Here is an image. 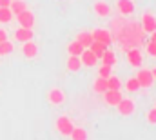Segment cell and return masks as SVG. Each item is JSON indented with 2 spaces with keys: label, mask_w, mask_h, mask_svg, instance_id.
<instances>
[{
  "label": "cell",
  "mask_w": 156,
  "mask_h": 140,
  "mask_svg": "<svg viewBox=\"0 0 156 140\" xmlns=\"http://www.w3.org/2000/svg\"><path fill=\"white\" fill-rule=\"evenodd\" d=\"M136 80L140 84V87H151L154 84V76L151 69H140L136 73Z\"/></svg>",
  "instance_id": "1"
},
{
  "label": "cell",
  "mask_w": 156,
  "mask_h": 140,
  "mask_svg": "<svg viewBox=\"0 0 156 140\" xmlns=\"http://www.w3.org/2000/svg\"><path fill=\"white\" fill-rule=\"evenodd\" d=\"M73 122L67 118V116H58L56 118V129H58V133L60 135H64V137H69V133L73 131Z\"/></svg>",
  "instance_id": "2"
},
{
  "label": "cell",
  "mask_w": 156,
  "mask_h": 140,
  "mask_svg": "<svg viewBox=\"0 0 156 140\" xmlns=\"http://www.w3.org/2000/svg\"><path fill=\"white\" fill-rule=\"evenodd\" d=\"M116 107H118V113H120V115H123V116L133 115V113H134V109H136V105H134V102H133L131 98H122V100L116 104Z\"/></svg>",
  "instance_id": "3"
},
{
  "label": "cell",
  "mask_w": 156,
  "mask_h": 140,
  "mask_svg": "<svg viewBox=\"0 0 156 140\" xmlns=\"http://www.w3.org/2000/svg\"><path fill=\"white\" fill-rule=\"evenodd\" d=\"M16 18H18L20 28H33L35 26V13H31L29 9H26L20 15H16Z\"/></svg>",
  "instance_id": "4"
},
{
  "label": "cell",
  "mask_w": 156,
  "mask_h": 140,
  "mask_svg": "<svg viewBox=\"0 0 156 140\" xmlns=\"http://www.w3.org/2000/svg\"><path fill=\"white\" fill-rule=\"evenodd\" d=\"M80 62H82V66H85V68H93V66H96L98 58H96V55H94L89 47H85V49L82 51V55H80Z\"/></svg>",
  "instance_id": "5"
},
{
  "label": "cell",
  "mask_w": 156,
  "mask_h": 140,
  "mask_svg": "<svg viewBox=\"0 0 156 140\" xmlns=\"http://www.w3.org/2000/svg\"><path fill=\"white\" fill-rule=\"evenodd\" d=\"M91 35H93V40H98V42L105 44L107 47H109V46H111V42H113V36H111V33H109L107 29H102V28L94 29Z\"/></svg>",
  "instance_id": "6"
},
{
  "label": "cell",
  "mask_w": 156,
  "mask_h": 140,
  "mask_svg": "<svg viewBox=\"0 0 156 140\" xmlns=\"http://www.w3.org/2000/svg\"><path fill=\"white\" fill-rule=\"evenodd\" d=\"M142 29H144V33H153L156 29V18L149 11L144 13V17H142Z\"/></svg>",
  "instance_id": "7"
},
{
  "label": "cell",
  "mask_w": 156,
  "mask_h": 140,
  "mask_svg": "<svg viewBox=\"0 0 156 140\" xmlns=\"http://www.w3.org/2000/svg\"><path fill=\"white\" fill-rule=\"evenodd\" d=\"M127 62L133 66V68H142V62H144V57L138 49H127Z\"/></svg>",
  "instance_id": "8"
},
{
  "label": "cell",
  "mask_w": 156,
  "mask_h": 140,
  "mask_svg": "<svg viewBox=\"0 0 156 140\" xmlns=\"http://www.w3.org/2000/svg\"><path fill=\"white\" fill-rule=\"evenodd\" d=\"M104 95H105V104L107 105H116L123 97H122V93L118 91V89H105L104 91Z\"/></svg>",
  "instance_id": "9"
},
{
  "label": "cell",
  "mask_w": 156,
  "mask_h": 140,
  "mask_svg": "<svg viewBox=\"0 0 156 140\" xmlns=\"http://www.w3.org/2000/svg\"><path fill=\"white\" fill-rule=\"evenodd\" d=\"M22 53H24L26 58H35V57L38 55V46H37L35 42L27 40V42H24V46H22Z\"/></svg>",
  "instance_id": "10"
},
{
  "label": "cell",
  "mask_w": 156,
  "mask_h": 140,
  "mask_svg": "<svg viewBox=\"0 0 156 140\" xmlns=\"http://www.w3.org/2000/svg\"><path fill=\"white\" fill-rule=\"evenodd\" d=\"M33 29L31 28H18L16 31H15V38L18 40V42H27V40H33Z\"/></svg>",
  "instance_id": "11"
},
{
  "label": "cell",
  "mask_w": 156,
  "mask_h": 140,
  "mask_svg": "<svg viewBox=\"0 0 156 140\" xmlns=\"http://www.w3.org/2000/svg\"><path fill=\"white\" fill-rule=\"evenodd\" d=\"M116 6H118V11H120L122 15H131V13H134V2H133V0H118Z\"/></svg>",
  "instance_id": "12"
},
{
  "label": "cell",
  "mask_w": 156,
  "mask_h": 140,
  "mask_svg": "<svg viewBox=\"0 0 156 140\" xmlns=\"http://www.w3.org/2000/svg\"><path fill=\"white\" fill-rule=\"evenodd\" d=\"M9 9H11V13L16 17V15H20L22 11H26V9H27V4H26L24 0H11Z\"/></svg>",
  "instance_id": "13"
},
{
  "label": "cell",
  "mask_w": 156,
  "mask_h": 140,
  "mask_svg": "<svg viewBox=\"0 0 156 140\" xmlns=\"http://www.w3.org/2000/svg\"><path fill=\"white\" fill-rule=\"evenodd\" d=\"M66 68H67L69 71H73V73L80 71V69H82V62H80V57L69 55V58H67V62H66Z\"/></svg>",
  "instance_id": "14"
},
{
  "label": "cell",
  "mask_w": 156,
  "mask_h": 140,
  "mask_svg": "<svg viewBox=\"0 0 156 140\" xmlns=\"http://www.w3.org/2000/svg\"><path fill=\"white\" fill-rule=\"evenodd\" d=\"M94 11L100 15V17H109L111 15V6L105 4V2H94Z\"/></svg>",
  "instance_id": "15"
},
{
  "label": "cell",
  "mask_w": 156,
  "mask_h": 140,
  "mask_svg": "<svg viewBox=\"0 0 156 140\" xmlns=\"http://www.w3.org/2000/svg\"><path fill=\"white\" fill-rule=\"evenodd\" d=\"M89 49H91V51L96 55V58L100 60V57L104 55V51L107 49V46H105V44H102V42H98V40H93V42H91V46H89Z\"/></svg>",
  "instance_id": "16"
},
{
  "label": "cell",
  "mask_w": 156,
  "mask_h": 140,
  "mask_svg": "<svg viewBox=\"0 0 156 140\" xmlns=\"http://www.w3.org/2000/svg\"><path fill=\"white\" fill-rule=\"evenodd\" d=\"M100 60H102V64H105V66H115V64H116V55L107 47V49L104 51V55L100 57Z\"/></svg>",
  "instance_id": "17"
},
{
  "label": "cell",
  "mask_w": 156,
  "mask_h": 140,
  "mask_svg": "<svg viewBox=\"0 0 156 140\" xmlns=\"http://www.w3.org/2000/svg\"><path fill=\"white\" fill-rule=\"evenodd\" d=\"M64 98H66V97H64V93H62L60 89H56V87H55V89H51V91H49V102H51V104H55V105L62 104V102H64Z\"/></svg>",
  "instance_id": "18"
},
{
  "label": "cell",
  "mask_w": 156,
  "mask_h": 140,
  "mask_svg": "<svg viewBox=\"0 0 156 140\" xmlns=\"http://www.w3.org/2000/svg\"><path fill=\"white\" fill-rule=\"evenodd\" d=\"M83 49H85V47H83V46H82V44H80L78 40L71 42V44L67 46V53H69V55H75V57H80Z\"/></svg>",
  "instance_id": "19"
},
{
  "label": "cell",
  "mask_w": 156,
  "mask_h": 140,
  "mask_svg": "<svg viewBox=\"0 0 156 140\" xmlns=\"http://www.w3.org/2000/svg\"><path fill=\"white\" fill-rule=\"evenodd\" d=\"M76 40L83 46V47H89L91 46V42H93V35L91 33H87V31H80L76 35Z\"/></svg>",
  "instance_id": "20"
},
{
  "label": "cell",
  "mask_w": 156,
  "mask_h": 140,
  "mask_svg": "<svg viewBox=\"0 0 156 140\" xmlns=\"http://www.w3.org/2000/svg\"><path fill=\"white\" fill-rule=\"evenodd\" d=\"M13 51H15V46H13V42H9V38L4 40V42H0V57L11 55Z\"/></svg>",
  "instance_id": "21"
},
{
  "label": "cell",
  "mask_w": 156,
  "mask_h": 140,
  "mask_svg": "<svg viewBox=\"0 0 156 140\" xmlns=\"http://www.w3.org/2000/svg\"><path fill=\"white\" fill-rule=\"evenodd\" d=\"M13 13H11V9L9 7H0V24H9L11 20H13Z\"/></svg>",
  "instance_id": "22"
},
{
  "label": "cell",
  "mask_w": 156,
  "mask_h": 140,
  "mask_svg": "<svg viewBox=\"0 0 156 140\" xmlns=\"http://www.w3.org/2000/svg\"><path fill=\"white\" fill-rule=\"evenodd\" d=\"M69 137L73 140H85L89 135H87V131L83 127H73V131L69 133Z\"/></svg>",
  "instance_id": "23"
},
{
  "label": "cell",
  "mask_w": 156,
  "mask_h": 140,
  "mask_svg": "<svg viewBox=\"0 0 156 140\" xmlns=\"http://www.w3.org/2000/svg\"><path fill=\"white\" fill-rule=\"evenodd\" d=\"M93 89H94L96 93H104V91L107 89V78L98 76V78L94 80V84H93Z\"/></svg>",
  "instance_id": "24"
},
{
  "label": "cell",
  "mask_w": 156,
  "mask_h": 140,
  "mask_svg": "<svg viewBox=\"0 0 156 140\" xmlns=\"http://www.w3.org/2000/svg\"><path fill=\"white\" fill-rule=\"evenodd\" d=\"M125 89H127L129 93H136V91L140 89V84H138L136 76H133V78H129V80L125 82Z\"/></svg>",
  "instance_id": "25"
},
{
  "label": "cell",
  "mask_w": 156,
  "mask_h": 140,
  "mask_svg": "<svg viewBox=\"0 0 156 140\" xmlns=\"http://www.w3.org/2000/svg\"><path fill=\"white\" fill-rule=\"evenodd\" d=\"M120 87H122L120 78H116V76H109L107 78V89H118L120 91Z\"/></svg>",
  "instance_id": "26"
},
{
  "label": "cell",
  "mask_w": 156,
  "mask_h": 140,
  "mask_svg": "<svg viewBox=\"0 0 156 140\" xmlns=\"http://www.w3.org/2000/svg\"><path fill=\"white\" fill-rule=\"evenodd\" d=\"M111 71H113V66H105V64H102L100 69H98V76H102V78H109V76H111Z\"/></svg>",
  "instance_id": "27"
},
{
  "label": "cell",
  "mask_w": 156,
  "mask_h": 140,
  "mask_svg": "<svg viewBox=\"0 0 156 140\" xmlns=\"http://www.w3.org/2000/svg\"><path fill=\"white\" fill-rule=\"evenodd\" d=\"M147 53H149L151 57H156V42L154 40H151V42L147 44Z\"/></svg>",
  "instance_id": "28"
},
{
  "label": "cell",
  "mask_w": 156,
  "mask_h": 140,
  "mask_svg": "<svg viewBox=\"0 0 156 140\" xmlns=\"http://www.w3.org/2000/svg\"><path fill=\"white\" fill-rule=\"evenodd\" d=\"M147 120H149L151 124H156V107H151V109H149V113H147Z\"/></svg>",
  "instance_id": "29"
},
{
  "label": "cell",
  "mask_w": 156,
  "mask_h": 140,
  "mask_svg": "<svg viewBox=\"0 0 156 140\" xmlns=\"http://www.w3.org/2000/svg\"><path fill=\"white\" fill-rule=\"evenodd\" d=\"M4 40H7V33L4 29H0V42H4Z\"/></svg>",
  "instance_id": "30"
},
{
  "label": "cell",
  "mask_w": 156,
  "mask_h": 140,
  "mask_svg": "<svg viewBox=\"0 0 156 140\" xmlns=\"http://www.w3.org/2000/svg\"><path fill=\"white\" fill-rule=\"evenodd\" d=\"M11 0H0V7H9Z\"/></svg>",
  "instance_id": "31"
},
{
  "label": "cell",
  "mask_w": 156,
  "mask_h": 140,
  "mask_svg": "<svg viewBox=\"0 0 156 140\" xmlns=\"http://www.w3.org/2000/svg\"><path fill=\"white\" fill-rule=\"evenodd\" d=\"M149 35H151V40H154V42H156V29L153 31V33H149Z\"/></svg>",
  "instance_id": "32"
},
{
  "label": "cell",
  "mask_w": 156,
  "mask_h": 140,
  "mask_svg": "<svg viewBox=\"0 0 156 140\" xmlns=\"http://www.w3.org/2000/svg\"><path fill=\"white\" fill-rule=\"evenodd\" d=\"M153 76H154V80H156V66H154V69H153Z\"/></svg>",
  "instance_id": "33"
},
{
  "label": "cell",
  "mask_w": 156,
  "mask_h": 140,
  "mask_svg": "<svg viewBox=\"0 0 156 140\" xmlns=\"http://www.w3.org/2000/svg\"><path fill=\"white\" fill-rule=\"evenodd\" d=\"M154 107H156V105H154Z\"/></svg>",
  "instance_id": "34"
}]
</instances>
